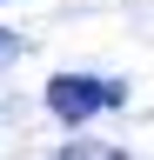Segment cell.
<instances>
[{"label": "cell", "instance_id": "6da1fadb", "mask_svg": "<svg viewBox=\"0 0 154 160\" xmlns=\"http://www.w3.org/2000/svg\"><path fill=\"white\" fill-rule=\"evenodd\" d=\"M121 100H127V87L107 73H54L47 80V107L61 113V127H87L94 113L121 107Z\"/></svg>", "mask_w": 154, "mask_h": 160}, {"label": "cell", "instance_id": "7a4b0ae2", "mask_svg": "<svg viewBox=\"0 0 154 160\" xmlns=\"http://www.w3.org/2000/svg\"><path fill=\"white\" fill-rule=\"evenodd\" d=\"M54 160H127L121 147H101V140H74V147H61Z\"/></svg>", "mask_w": 154, "mask_h": 160}, {"label": "cell", "instance_id": "3957f363", "mask_svg": "<svg viewBox=\"0 0 154 160\" xmlns=\"http://www.w3.org/2000/svg\"><path fill=\"white\" fill-rule=\"evenodd\" d=\"M7 60H13V33L0 27V67H7Z\"/></svg>", "mask_w": 154, "mask_h": 160}]
</instances>
